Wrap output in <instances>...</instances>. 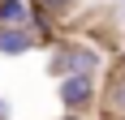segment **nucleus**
<instances>
[{
    "label": "nucleus",
    "instance_id": "obj_1",
    "mask_svg": "<svg viewBox=\"0 0 125 120\" xmlns=\"http://www.w3.org/2000/svg\"><path fill=\"white\" fill-rule=\"evenodd\" d=\"M104 56L82 39H52L48 43V73L52 77H69V73H99Z\"/></svg>",
    "mask_w": 125,
    "mask_h": 120
},
{
    "label": "nucleus",
    "instance_id": "obj_2",
    "mask_svg": "<svg viewBox=\"0 0 125 120\" xmlns=\"http://www.w3.org/2000/svg\"><path fill=\"white\" fill-rule=\"evenodd\" d=\"M56 103H61L65 111H91V107H99V82H95V73L56 77Z\"/></svg>",
    "mask_w": 125,
    "mask_h": 120
},
{
    "label": "nucleus",
    "instance_id": "obj_3",
    "mask_svg": "<svg viewBox=\"0 0 125 120\" xmlns=\"http://www.w3.org/2000/svg\"><path fill=\"white\" fill-rule=\"evenodd\" d=\"M43 39L30 22H0V56H26L35 51Z\"/></svg>",
    "mask_w": 125,
    "mask_h": 120
},
{
    "label": "nucleus",
    "instance_id": "obj_4",
    "mask_svg": "<svg viewBox=\"0 0 125 120\" xmlns=\"http://www.w3.org/2000/svg\"><path fill=\"white\" fill-rule=\"evenodd\" d=\"M99 111L108 120L125 116V69H116L112 77H108V86H99Z\"/></svg>",
    "mask_w": 125,
    "mask_h": 120
},
{
    "label": "nucleus",
    "instance_id": "obj_5",
    "mask_svg": "<svg viewBox=\"0 0 125 120\" xmlns=\"http://www.w3.org/2000/svg\"><path fill=\"white\" fill-rule=\"evenodd\" d=\"M0 22H30V0H0Z\"/></svg>",
    "mask_w": 125,
    "mask_h": 120
},
{
    "label": "nucleus",
    "instance_id": "obj_6",
    "mask_svg": "<svg viewBox=\"0 0 125 120\" xmlns=\"http://www.w3.org/2000/svg\"><path fill=\"white\" fill-rule=\"evenodd\" d=\"M30 4H39V9H48L52 17H56V22H61V17H69V13L78 9V0H30Z\"/></svg>",
    "mask_w": 125,
    "mask_h": 120
},
{
    "label": "nucleus",
    "instance_id": "obj_7",
    "mask_svg": "<svg viewBox=\"0 0 125 120\" xmlns=\"http://www.w3.org/2000/svg\"><path fill=\"white\" fill-rule=\"evenodd\" d=\"M61 120H86V111H65Z\"/></svg>",
    "mask_w": 125,
    "mask_h": 120
},
{
    "label": "nucleus",
    "instance_id": "obj_8",
    "mask_svg": "<svg viewBox=\"0 0 125 120\" xmlns=\"http://www.w3.org/2000/svg\"><path fill=\"white\" fill-rule=\"evenodd\" d=\"M0 120H9V103H4V99H0Z\"/></svg>",
    "mask_w": 125,
    "mask_h": 120
},
{
    "label": "nucleus",
    "instance_id": "obj_9",
    "mask_svg": "<svg viewBox=\"0 0 125 120\" xmlns=\"http://www.w3.org/2000/svg\"><path fill=\"white\" fill-rule=\"evenodd\" d=\"M112 120H125V116H112Z\"/></svg>",
    "mask_w": 125,
    "mask_h": 120
},
{
    "label": "nucleus",
    "instance_id": "obj_10",
    "mask_svg": "<svg viewBox=\"0 0 125 120\" xmlns=\"http://www.w3.org/2000/svg\"><path fill=\"white\" fill-rule=\"evenodd\" d=\"M121 9H125V0H121Z\"/></svg>",
    "mask_w": 125,
    "mask_h": 120
}]
</instances>
